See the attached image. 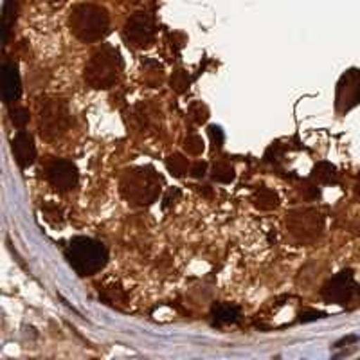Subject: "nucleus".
Wrapping results in <instances>:
<instances>
[{
  "instance_id": "f257e3e1",
  "label": "nucleus",
  "mask_w": 360,
  "mask_h": 360,
  "mask_svg": "<svg viewBox=\"0 0 360 360\" xmlns=\"http://www.w3.org/2000/svg\"><path fill=\"white\" fill-rule=\"evenodd\" d=\"M70 31L82 41H98L108 33L110 17L105 8L94 4H79L70 11Z\"/></svg>"
},
{
  "instance_id": "f03ea898",
  "label": "nucleus",
  "mask_w": 360,
  "mask_h": 360,
  "mask_svg": "<svg viewBox=\"0 0 360 360\" xmlns=\"http://www.w3.org/2000/svg\"><path fill=\"white\" fill-rule=\"evenodd\" d=\"M123 70V58L112 45H103L96 51L85 67V82L92 89H108L119 79Z\"/></svg>"
},
{
  "instance_id": "7ed1b4c3",
  "label": "nucleus",
  "mask_w": 360,
  "mask_h": 360,
  "mask_svg": "<svg viewBox=\"0 0 360 360\" xmlns=\"http://www.w3.org/2000/svg\"><path fill=\"white\" fill-rule=\"evenodd\" d=\"M70 266H72L79 276H92L107 265L108 252L107 247L98 240L92 238H74L65 252Z\"/></svg>"
},
{
  "instance_id": "20e7f679",
  "label": "nucleus",
  "mask_w": 360,
  "mask_h": 360,
  "mask_svg": "<svg viewBox=\"0 0 360 360\" xmlns=\"http://www.w3.org/2000/svg\"><path fill=\"white\" fill-rule=\"evenodd\" d=\"M162 179L152 168H137L124 173L121 191L135 204H152L160 193Z\"/></svg>"
},
{
  "instance_id": "39448f33",
  "label": "nucleus",
  "mask_w": 360,
  "mask_h": 360,
  "mask_svg": "<svg viewBox=\"0 0 360 360\" xmlns=\"http://www.w3.org/2000/svg\"><path fill=\"white\" fill-rule=\"evenodd\" d=\"M70 124L67 105L60 99H51L44 105L40 112V131L45 139H58L67 131Z\"/></svg>"
},
{
  "instance_id": "423d86ee",
  "label": "nucleus",
  "mask_w": 360,
  "mask_h": 360,
  "mask_svg": "<svg viewBox=\"0 0 360 360\" xmlns=\"http://www.w3.org/2000/svg\"><path fill=\"white\" fill-rule=\"evenodd\" d=\"M124 38L137 49H144L155 38V24L152 15L144 11L134 13L124 25Z\"/></svg>"
},
{
  "instance_id": "0eeeda50",
  "label": "nucleus",
  "mask_w": 360,
  "mask_h": 360,
  "mask_svg": "<svg viewBox=\"0 0 360 360\" xmlns=\"http://www.w3.org/2000/svg\"><path fill=\"white\" fill-rule=\"evenodd\" d=\"M45 176L49 180V184L58 191H70L78 184V169L72 162L63 159H56L47 164L45 168Z\"/></svg>"
},
{
  "instance_id": "6e6552de",
  "label": "nucleus",
  "mask_w": 360,
  "mask_h": 360,
  "mask_svg": "<svg viewBox=\"0 0 360 360\" xmlns=\"http://www.w3.org/2000/svg\"><path fill=\"white\" fill-rule=\"evenodd\" d=\"M288 229L299 240H311L321 233V218L317 211L304 209V211H294L287 218Z\"/></svg>"
},
{
  "instance_id": "1a4fd4ad",
  "label": "nucleus",
  "mask_w": 360,
  "mask_h": 360,
  "mask_svg": "<svg viewBox=\"0 0 360 360\" xmlns=\"http://www.w3.org/2000/svg\"><path fill=\"white\" fill-rule=\"evenodd\" d=\"M360 103V70H348L337 89V110L340 114L352 110Z\"/></svg>"
},
{
  "instance_id": "9d476101",
  "label": "nucleus",
  "mask_w": 360,
  "mask_h": 360,
  "mask_svg": "<svg viewBox=\"0 0 360 360\" xmlns=\"http://www.w3.org/2000/svg\"><path fill=\"white\" fill-rule=\"evenodd\" d=\"M355 292V283H353V274L349 270H344L339 276L328 281L323 288V297L328 303L344 304L349 301V297Z\"/></svg>"
},
{
  "instance_id": "9b49d317",
  "label": "nucleus",
  "mask_w": 360,
  "mask_h": 360,
  "mask_svg": "<svg viewBox=\"0 0 360 360\" xmlns=\"http://www.w3.org/2000/svg\"><path fill=\"white\" fill-rule=\"evenodd\" d=\"M22 85L18 76L17 65L13 62H6L2 67V96L6 103H15L20 98Z\"/></svg>"
},
{
  "instance_id": "f8f14e48",
  "label": "nucleus",
  "mask_w": 360,
  "mask_h": 360,
  "mask_svg": "<svg viewBox=\"0 0 360 360\" xmlns=\"http://www.w3.org/2000/svg\"><path fill=\"white\" fill-rule=\"evenodd\" d=\"M13 152H15V157H17L22 168L31 166L37 159V148H34L33 137L24 130L18 131L17 137L13 139Z\"/></svg>"
},
{
  "instance_id": "ddd939ff",
  "label": "nucleus",
  "mask_w": 360,
  "mask_h": 360,
  "mask_svg": "<svg viewBox=\"0 0 360 360\" xmlns=\"http://www.w3.org/2000/svg\"><path fill=\"white\" fill-rule=\"evenodd\" d=\"M17 13H18V0H6L4 15H2V33H4V41H8L13 25H15V22H17Z\"/></svg>"
},
{
  "instance_id": "4468645a",
  "label": "nucleus",
  "mask_w": 360,
  "mask_h": 360,
  "mask_svg": "<svg viewBox=\"0 0 360 360\" xmlns=\"http://www.w3.org/2000/svg\"><path fill=\"white\" fill-rule=\"evenodd\" d=\"M213 315H214V321L220 324L236 323L238 317H240V308L229 303H221L214 307Z\"/></svg>"
},
{
  "instance_id": "2eb2a0df",
  "label": "nucleus",
  "mask_w": 360,
  "mask_h": 360,
  "mask_svg": "<svg viewBox=\"0 0 360 360\" xmlns=\"http://www.w3.org/2000/svg\"><path fill=\"white\" fill-rule=\"evenodd\" d=\"M314 179L321 184H335L337 169L330 162H319L314 168Z\"/></svg>"
},
{
  "instance_id": "dca6fc26",
  "label": "nucleus",
  "mask_w": 360,
  "mask_h": 360,
  "mask_svg": "<svg viewBox=\"0 0 360 360\" xmlns=\"http://www.w3.org/2000/svg\"><path fill=\"white\" fill-rule=\"evenodd\" d=\"M252 202L259 209H274L278 205V195L274 191H270V189L263 188L254 193Z\"/></svg>"
},
{
  "instance_id": "f3484780",
  "label": "nucleus",
  "mask_w": 360,
  "mask_h": 360,
  "mask_svg": "<svg viewBox=\"0 0 360 360\" xmlns=\"http://www.w3.org/2000/svg\"><path fill=\"white\" fill-rule=\"evenodd\" d=\"M213 179L217 180V182H224V184H227V182H231V180L234 179V172L233 168H231L229 164H217L213 168Z\"/></svg>"
},
{
  "instance_id": "a211bd4d",
  "label": "nucleus",
  "mask_w": 360,
  "mask_h": 360,
  "mask_svg": "<svg viewBox=\"0 0 360 360\" xmlns=\"http://www.w3.org/2000/svg\"><path fill=\"white\" fill-rule=\"evenodd\" d=\"M168 169L175 176H182L188 172V159H184L182 155H172L168 159Z\"/></svg>"
},
{
  "instance_id": "6ab92c4d",
  "label": "nucleus",
  "mask_w": 360,
  "mask_h": 360,
  "mask_svg": "<svg viewBox=\"0 0 360 360\" xmlns=\"http://www.w3.org/2000/svg\"><path fill=\"white\" fill-rule=\"evenodd\" d=\"M184 148L189 155H200V153L204 152V143H202V139L197 134H191L188 139H186Z\"/></svg>"
},
{
  "instance_id": "aec40b11",
  "label": "nucleus",
  "mask_w": 360,
  "mask_h": 360,
  "mask_svg": "<svg viewBox=\"0 0 360 360\" xmlns=\"http://www.w3.org/2000/svg\"><path fill=\"white\" fill-rule=\"evenodd\" d=\"M172 86L176 90V92H184L189 86V76L186 70H176L172 78Z\"/></svg>"
},
{
  "instance_id": "412c9836",
  "label": "nucleus",
  "mask_w": 360,
  "mask_h": 360,
  "mask_svg": "<svg viewBox=\"0 0 360 360\" xmlns=\"http://www.w3.org/2000/svg\"><path fill=\"white\" fill-rule=\"evenodd\" d=\"M11 121L17 127H25L29 123V112L25 108H13L11 110Z\"/></svg>"
},
{
  "instance_id": "4be33fe9",
  "label": "nucleus",
  "mask_w": 360,
  "mask_h": 360,
  "mask_svg": "<svg viewBox=\"0 0 360 360\" xmlns=\"http://www.w3.org/2000/svg\"><path fill=\"white\" fill-rule=\"evenodd\" d=\"M189 112H191L193 119H195L197 123H204L205 119H207V110H205V107L202 103H193Z\"/></svg>"
},
{
  "instance_id": "5701e85b",
  "label": "nucleus",
  "mask_w": 360,
  "mask_h": 360,
  "mask_svg": "<svg viewBox=\"0 0 360 360\" xmlns=\"http://www.w3.org/2000/svg\"><path fill=\"white\" fill-rule=\"evenodd\" d=\"M209 134H211V139H213L214 148H220L221 143H224V134L218 127H211L209 128Z\"/></svg>"
},
{
  "instance_id": "b1692460",
  "label": "nucleus",
  "mask_w": 360,
  "mask_h": 360,
  "mask_svg": "<svg viewBox=\"0 0 360 360\" xmlns=\"http://www.w3.org/2000/svg\"><path fill=\"white\" fill-rule=\"evenodd\" d=\"M321 311H307V314H301V321L307 323V321H315V319H321Z\"/></svg>"
},
{
  "instance_id": "393cba45",
  "label": "nucleus",
  "mask_w": 360,
  "mask_h": 360,
  "mask_svg": "<svg viewBox=\"0 0 360 360\" xmlns=\"http://www.w3.org/2000/svg\"><path fill=\"white\" fill-rule=\"evenodd\" d=\"M205 173V162H197L193 166L191 169V175L193 176H202Z\"/></svg>"
},
{
  "instance_id": "a878e982",
  "label": "nucleus",
  "mask_w": 360,
  "mask_h": 360,
  "mask_svg": "<svg viewBox=\"0 0 360 360\" xmlns=\"http://www.w3.org/2000/svg\"><path fill=\"white\" fill-rule=\"evenodd\" d=\"M356 193H359V195H360V184L356 186Z\"/></svg>"
},
{
  "instance_id": "bb28decb",
  "label": "nucleus",
  "mask_w": 360,
  "mask_h": 360,
  "mask_svg": "<svg viewBox=\"0 0 360 360\" xmlns=\"http://www.w3.org/2000/svg\"><path fill=\"white\" fill-rule=\"evenodd\" d=\"M130 2H139V0H130Z\"/></svg>"
}]
</instances>
